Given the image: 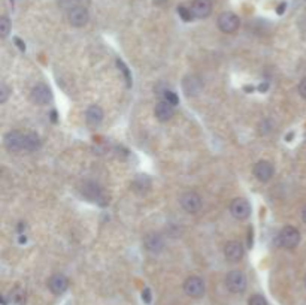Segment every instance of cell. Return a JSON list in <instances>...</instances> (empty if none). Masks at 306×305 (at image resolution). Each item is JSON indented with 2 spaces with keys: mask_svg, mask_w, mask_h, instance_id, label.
I'll return each instance as SVG.
<instances>
[{
  "mask_svg": "<svg viewBox=\"0 0 306 305\" xmlns=\"http://www.w3.org/2000/svg\"><path fill=\"white\" fill-rule=\"evenodd\" d=\"M276 242L283 248H294L300 242V232L293 226H285L278 234Z\"/></svg>",
  "mask_w": 306,
  "mask_h": 305,
  "instance_id": "6da1fadb",
  "label": "cell"
},
{
  "mask_svg": "<svg viewBox=\"0 0 306 305\" xmlns=\"http://www.w3.org/2000/svg\"><path fill=\"white\" fill-rule=\"evenodd\" d=\"M226 286L232 293H242L246 289V277L242 271H230L226 277Z\"/></svg>",
  "mask_w": 306,
  "mask_h": 305,
  "instance_id": "7a4b0ae2",
  "label": "cell"
},
{
  "mask_svg": "<svg viewBox=\"0 0 306 305\" xmlns=\"http://www.w3.org/2000/svg\"><path fill=\"white\" fill-rule=\"evenodd\" d=\"M241 26V20L233 12H222L218 17V29L222 33H235Z\"/></svg>",
  "mask_w": 306,
  "mask_h": 305,
  "instance_id": "3957f363",
  "label": "cell"
},
{
  "mask_svg": "<svg viewBox=\"0 0 306 305\" xmlns=\"http://www.w3.org/2000/svg\"><path fill=\"white\" fill-rule=\"evenodd\" d=\"M24 135L25 133H21L18 131L8 132L5 135V139H3L6 150L11 152L22 151L24 150Z\"/></svg>",
  "mask_w": 306,
  "mask_h": 305,
  "instance_id": "277c9868",
  "label": "cell"
},
{
  "mask_svg": "<svg viewBox=\"0 0 306 305\" xmlns=\"http://www.w3.org/2000/svg\"><path fill=\"white\" fill-rule=\"evenodd\" d=\"M230 214L236 220H246L251 216V205L246 199L238 197L230 204Z\"/></svg>",
  "mask_w": 306,
  "mask_h": 305,
  "instance_id": "5b68a950",
  "label": "cell"
},
{
  "mask_svg": "<svg viewBox=\"0 0 306 305\" xmlns=\"http://www.w3.org/2000/svg\"><path fill=\"white\" fill-rule=\"evenodd\" d=\"M179 204L187 213L194 214L202 207V197L199 196L196 192H185L182 196L179 197Z\"/></svg>",
  "mask_w": 306,
  "mask_h": 305,
  "instance_id": "8992f818",
  "label": "cell"
},
{
  "mask_svg": "<svg viewBox=\"0 0 306 305\" xmlns=\"http://www.w3.org/2000/svg\"><path fill=\"white\" fill-rule=\"evenodd\" d=\"M30 99L33 104L36 105H46L52 100V93L48 86L45 84H38L32 88V93H30Z\"/></svg>",
  "mask_w": 306,
  "mask_h": 305,
  "instance_id": "52a82bcc",
  "label": "cell"
},
{
  "mask_svg": "<svg viewBox=\"0 0 306 305\" xmlns=\"http://www.w3.org/2000/svg\"><path fill=\"white\" fill-rule=\"evenodd\" d=\"M184 292L191 298H200L205 293V283L200 277H188L184 282Z\"/></svg>",
  "mask_w": 306,
  "mask_h": 305,
  "instance_id": "ba28073f",
  "label": "cell"
},
{
  "mask_svg": "<svg viewBox=\"0 0 306 305\" xmlns=\"http://www.w3.org/2000/svg\"><path fill=\"white\" fill-rule=\"evenodd\" d=\"M144 247L148 253L151 255H158L164 248V241L158 234H148L144 238Z\"/></svg>",
  "mask_w": 306,
  "mask_h": 305,
  "instance_id": "9c48e42d",
  "label": "cell"
},
{
  "mask_svg": "<svg viewBox=\"0 0 306 305\" xmlns=\"http://www.w3.org/2000/svg\"><path fill=\"white\" fill-rule=\"evenodd\" d=\"M273 172H275L273 165H272L270 162H267V160H260V162L256 163V166H254V176H256L259 181H262V183L269 181V180L273 176Z\"/></svg>",
  "mask_w": 306,
  "mask_h": 305,
  "instance_id": "30bf717a",
  "label": "cell"
},
{
  "mask_svg": "<svg viewBox=\"0 0 306 305\" xmlns=\"http://www.w3.org/2000/svg\"><path fill=\"white\" fill-rule=\"evenodd\" d=\"M154 115L158 121H169L172 120V117L175 115V107L164 102V100H160L157 105H155V109H154Z\"/></svg>",
  "mask_w": 306,
  "mask_h": 305,
  "instance_id": "8fae6325",
  "label": "cell"
},
{
  "mask_svg": "<svg viewBox=\"0 0 306 305\" xmlns=\"http://www.w3.org/2000/svg\"><path fill=\"white\" fill-rule=\"evenodd\" d=\"M224 256L229 262H239L243 258V247L238 241H230L224 247Z\"/></svg>",
  "mask_w": 306,
  "mask_h": 305,
  "instance_id": "7c38bea8",
  "label": "cell"
},
{
  "mask_svg": "<svg viewBox=\"0 0 306 305\" xmlns=\"http://www.w3.org/2000/svg\"><path fill=\"white\" fill-rule=\"evenodd\" d=\"M48 287L54 295H63L69 287V280L63 274H54L48 282Z\"/></svg>",
  "mask_w": 306,
  "mask_h": 305,
  "instance_id": "4fadbf2b",
  "label": "cell"
},
{
  "mask_svg": "<svg viewBox=\"0 0 306 305\" xmlns=\"http://www.w3.org/2000/svg\"><path fill=\"white\" fill-rule=\"evenodd\" d=\"M191 12L196 18H206L212 12V2L211 0H193Z\"/></svg>",
  "mask_w": 306,
  "mask_h": 305,
  "instance_id": "5bb4252c",
  "label": "cell"
},
{
  "mask_svg": "<svg viewBox=\"0 0 306 305\" xmlns=\"http://www.w3.org/2000/svg\"><path fill=\"white\" fill-rule=\"evenodd\" d=\"M69 21L75 27H82L88 22V11L82 6H75L69 12Z\"/></svg>",
  "mask_w": 306,
  "mask_h": 305,
  "instance_id": "9a60e30c",
  "label": "cell"
},
{
  "mask_svg": "<svg viewBox=\"0 0 306 305\" xmlns=\"http://www.w3.org/2000/svg\"><path fill=\"white\" fill-rule=\"evenodd\" d=\"M86 121L88 126L91 128H97L100 126V123L103 121V109L99 105H91L86 111Z\"/></svg>",
  "mask_w": 306,
  "mask_h": 305,
  "instance_id": "2e32d148",
  "label": "cell"
},
{
  "mask_svg": "<svg viewBox=\"0 0 306 305\" xmlns=\"http://www.w3.org/2000/svg\"><path fill=\"white\" fill-rule=\"evenodd\" d=\"M182 87H184V91L187 93V96H196L202 90V81L194 75H190L184 80Z\"/></svg>",
  "mask_w": 306,
  "mask_h": 305,
  "instance_id": "e0dca14e",
  "label": "cell"
},
{
  "mask_svg": "<svg viewBox=\"0 0 306 305\" xmlns=\"http://www.w3.org/2000/svg\"><path fill=\"white\" fill-rule=\"evenodd\" d=\"M25 301H27L25 290L21 286H15L8 295V302L11 305H25Z\"/></svg>",
  "mask_w": 306,
  "mask_h": 305,
  "instance_id": "ac0fdd59",
  "label": "cell"
},
{
  "mask_svg": "<svg viewBox=\"0 0 306 305\" xmlns=\"http://www.w3.org/2000/svg\"><path fill=\"white\" fill-rule=\"evenodd\" d=\"M41 147V138L33 133L29 132L24 135V151H36Z\"/></svg>",
  "mask_w": 306,
  "mask_h": 305,
  "instance_id": "d6986e66",
  "label": "cell"
},
{
  "mask_svg": "<svg viewBox=\"0 0 306 305\" xmlns=\"http://www.w3.org/2000/svg\"><path fill=\"white\" fill-rule=\"evenodd\" d=\"M161 100H164V102H168V104H171L174 107H176L179 104V97L176 96V93L172 91V90H164L161 93Z\"/></svg>",
  "mask_w": 306,
  "mask_h": 305,
  "instance_id": "ffe728a7",
  "label": "cell"
},
{
  "mask_svg": "<svg viewBox=\"0 0 306 305\" xmlns=\"http://www.w3.org/2000/svg\"><path fill=\"white\" fill-rule=\"evenodd\" d=\"M11 32V21L8 17H2L0 18V36L2 38H6Z\"/></svg>",
  "mask_w": 306,
  "mask_h": 305,
  "instance_id": "44dd1931",
  "label": "cell"
},
{
  "mask_svg": "<svg viewBox=\"0 0 306 305\" xmlns=\"http://www.w3.org/2000/svg\"><path fill=\"white\" fill-rule=\"evenodd\" d=\"M178 14H179V17H181L184 21H191V18L194 17L193 12H191V8L188 9V8H185V6H179V8H178Z\"/></svg>",
  "mask_w": 306,
  "mask_h": 305,
  "instance_id": "7402d4cb",
  "label": "cell"
},
{
  "mask_svg": "<svg viewBox=\"0 0 306 305\" xmlns=\"http://www.w3.org/2000/svg\"><path fill=\"white\" fill-rule=\"evenodd\" d=\"M248 305H267V301L264 299V296H262V295H254V296L249 298Z\"/></svg>",
  "mask_w": 306,
  "mask_h": 305,
  "instance_id": "603a6c76",
  "label": "cell"
},
{
  "mask_svg": "<svg viewBox=\"0 0 306 305\" xmlns=\"http://www.w3.org/2000/svg\"><path fill=\"white\" fill-rule=\"evenodd\" d=\"M8 97H9V88L6 84H2L0 86V104H6Z\"/></svg>",
  "mask_w": 306,
  "mask_h": 305,
  "instance_id": "cb8c5ba5",
  "label": "cell"
},
{
  "mask_svg": "<svg viewBox=\"0 0 306 305\" xmlns=\"http://www.w3.org/2000/svg\"><path fill=\"white\" fill-rule=\"evenodd\" d=\"M117 63H118V67H120V70H121V72H123V73L126 75L127 84H129V86H131V77H130V73H129V69H127V66L124 65L123 62H120V60H118Z\"/></svg>",
  "mask_w": 306,
  "mask_h": 305,
  "instance_id": "d4e9b609",
  "label": "cell"
},
{
  "mask_svg": "<svg viewBox=\"0 0 306 305\" xmlns=\"http://www.w3.org/2000/svg\"><path fill=\"white\" fill-rule=\"evenodd\" d=\"M299 94L306 99V78H303L302 81H300V84H299Z\"/></svg>",
  "mask_w": 306,
  "mask_h": 305,
  "instance_id": "484cf974",
  "label": "cell"
},
{
  "mask_svg": "<svg viewBox=\"0 0 306 305\" xmlns=\"http://www.w3.org/2000/svg\"><path fill=\"white\" fill-rule=\"evenodd\" d=\"M142 299H144L147 304L151 302V290H150V289H144V292H142Z\"/></svg>",
  "mask_w": 306,
  "mask_h": 305,
  "instance_id": "4316f807",
  "label": "cell"
},
{
  "mask_svg": "<svg viewBox=\"0 0 306 305\" xmlns=\"http://www.w3.org/2000/svg\"><path fill=\"white\" fill-rule=\"evenodd\" d=\"M302 220L306 223V205L303 207V210H302Z\"/></svg>",
  "mask_w": 306,
  "mask_h": 305,
  "instance_id": "83f0119b",
  "label": "cell"
},
{
  "mask_svg": "<svg viewBox=\"0 0 306 305\" xmlns=\"http://www.w3.org/2000/svg\"><path fill=\"white\" fill-rule=\"evenodd\" d=\"M305 286H306V275H305Z\"/></svg>",
  "mask_w": 306,
  "mask_h": 305,
  "instance_id": "f1b7e54d",
  "label": "cell"
}]
</instances>
